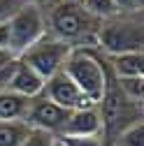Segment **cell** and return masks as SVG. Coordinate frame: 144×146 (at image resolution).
<instances>
[{
  "label": "cell",
  "mask_w": 144,
  "mask_h": 146,
  "mask_svg": "<svg viewBox=\"0 0 144 146\" xmlns=\"http://www.w3.org/2000/svg\"><path fill=\"white\" fill-rule=\"evenodd\" d=\"M28 3H33V0H0V23H7L12 16Z\"/></svg>",
  "instance_id": "18"
},
{
  "label": "cell",
  "mask_w": 144,
  "mask_h": 146,
  "mask_svg": "<svg viewBox=\"0 0 144 146\" xmlns=\"http://www.w3.org/2000/svg\"><path fill=\"white\" fill-rule=\"evenodd\" d=\"M53 146H61V144H58V141H53Z\"/></svg>",
  "instance_id": "26"
},
{
  "label": "cell",
  "mask_w": 144,
  "mask_h": 146,
  "mask_svg": "<svg viewBox=\"0 0 144 146\" xmlns=\"http://www.w3.org/2000/svg\"><path fill=\"white\" fill-rule=\"evenodd\" d=\"M28 132L23 121H0V146H21Z\"/></svg>",
  "instance_id": "12"
},
{
  "label": "cell",
  "mask_w": 144,
  "mask_h": 146,
  "mask_svg": "<svg viewBox=\"0 0 144 146\" xmlns=\"http://www.w3.org/2000/svg\"><path fill=\"white\" fill-rule=\"evenodd\" d=\"M58 135H72V137H95L102 135V118L98 107H84L70 111L67 123Z\"/></svg>",
  "instance_id": "8"
},
{
  "label": "cell",
  "mask_w": 144,
  "mask_h": 146,
  "mask_svg": "<svg viewBox=\"0 0 144 146\" xmlns=\"http://www.w3.org/2000/svg\"><path fill=\"white\" fill-rule=\"evenodd\" d=\"M0 49H7V23H0Z\"/></svg>",
  "instance_id": "21"
},
{
  "label": "cell",
  "mask_w": 144,
  "mask_h": 146,
  "mask_svg": "<svg viewBox=\"0 0 144 146\" xmlns=\"http://www.w3.org/2000/svg\"><path fill=\"white\" fill-rule=\"evenodd\" d=\"M142 5H144V0H130V7L133 9H142Z\"/></svg>",
  "instance_id": "23"
},
{
  "label": "cell",
  "mask_w": 144,
  "mask_h": 146,
  "mask_svg": "<svg viewBox=\"0 0 144 146\" xmlns=\"http://www.w3.org/2000/svg\"><path fill=\"white\" fill-rule=\"evenodd\" d=\"M16 63V56L9 51V49H0V70H7Z\"/></svg>",
  "instance_id": "19"
},
{
  "label": "cell",
  "mask_w": 144,
  "mask_h": 146,
  "mask_svg": "<svg viewBox=\"0 0 144 146\" xmlns=\"http://www.w3.org/2000/svg\"><path fill=\"white\" fill-rule=\"evenodd\" d=\"M61 146H102V135L95 137H72V135H56Z\"/></svg>",
  "instance_id": "17"
},
{
  "label": "cell",
  "mask_w": 144,
  "mask_h": 146,
  "mask_svg": "<svg viewBox=\"0 0 144 146\" xmlns=\"http://www.w3.org/2000/svg\"><path fill=\"white\" fill-rule=\"evenodd\" d=\"M33 3H35V5H42V3H47V0H33Z\"/></svg>",
  "instance_id": "24"
},
{
  "label": "cell",
  "mask_w": 144,
  "mask_h": 146,
  "mask_svg": "<svg viewBox=\"0 0 144 146\" xmlns=\"http://www.w3.org/2000/svg\"><path fill=\"white\" fill-rule=\"evenodd\" d=\"M72 49L75 46H70V44H65V42H61L56 37H42L37 44H33L28 51H23L16 60H21L30 70H35L47 81V79H51L56 74V72L63 70V65H65Z\"/></svg>",
  "instance_id": "5"
},
{
  "label": "cell",
  "mask_w": 144,
  "mask_h": 146,
  "mask_svg": "<svg viewBox=\"0 0 144 146\" xmlns=\"http://www.w3.org/2000/svg\"><path fill=\"white\" fill-rule=\"evenodd\" d=\"M107 67H112L114 77H144V51H130L119 56H107Z\"/></svg>",
  "instance_id": "10"
},
{
  "label": "cell",
  "mask_w": 144,
  "mask_h": 146,
  "mask_svg": "<svg viewBox=\"0 0 144 146\" xmlns=\"http://www.w3.org/2000/svg\"><path fill=\"white\" fill-rule=\"evenodd\" d=\"M44 79L37 74L35 70H30L28 65H23L21 60H16L12 74H9V81H7V90L21 95V98H28V100H35L44 93Z\"/></svg>",
  "instance_id": "9"
},
{
  "label": "cell",
  "mask_w": 144,
  "mask_h": 146,
  "mask_svg": "<svg viewBox=\"0 0 144 146\" xmlns=\"http://www.w3.org/2000/svg\"><path fill=\"white\" fill-rule=\"evenodd\" d=\"M67 118H70L67 109L58 107L56 102H51L44 95H40V98L30 100V107H28V114H26L23 123L28 127H35V130H44V132L56 135V132L63 130Z\"/></svg>",
  "instance_id": "6"
},
{
  "label": "cell",
  "mask_w": 144,
  "mask_h": 146,
  "mask_svg": "<svg viewBox=\"0 0 144 146\" xmlns=\"http://www.w3.org/2000/svg\"><path fill=\"white\" fill-rule=\"evenodd\" d=\"M63 72L72 79L81 93L88 98L91 104H100L105 88H107V79H109V67L107 63H102L95 53H91L88 49H72L70 56L63 65Z\"/></svg>",
  "instance_id": "1"
},
{
  "label": "cell",
  "mask_w": 144,
  "mask_h": 146,
  "mask_svg": "<svg viewBox=\"0 0 144 146\" xmlns=\"http://www.w3.org/2000/svg\"><path fill=\"white\" fill-rule=\"evenodd\" d=\"M56 141V135L44 132V130H35V127H28V132L21 141V146H53Z\"/></svg>",
  "instance_id": "16"
},
{
  "label": "cell",
  "mask_w": 144,
  "mask_h": 146,
  "mask_svg": "<svg viewBox=\"0 0 144 146\" xmlns=\"http://www.w3.org/2000/svg\"><path fill=\"white\" fill-rule=\"evenodd\" d=\"M95 42L102 46L107 56L142 51V46H144L142 23L130 21V19H121V14L114 16V19L100 21V28L95 33Z\"/></svg>",
  "instance_id": "4"
},
{
  "label": "cell",
  "mask_w": 144,
  "mask_h": 146,
  "mask_svg": "<svg viewBox=\"0 0 144 146\" xmlns=\"http://www.w3.org/2000/svg\"><path fill=\"white\" fill-rule=\"evenodd\" d=\"M44 98H49L51 102H56L58 107L67 109V111H75V109H84V107H95L88 102V98L81 93V90L72 84V79L65 74V72H56L51 79H47L44 84Z\"/></svg>",
  "instance_id": "7"
},
{
  "label": "cell",
  "mask_w": 144,
  "mask_h": 146,
  "mask_svg": "<svg viewBox=\"0 0 144 146\" xmlns=\"http://www.w3.org/2000/svg\"><path fill=\"white\" fill-rule=\"evenodd\" d=\"M114 3L119 5L121 12H123V9H133V7H130V0H114Z\"/></svg>",
  "instance_id": "22"
},
{
  "label": "cell",
  "mask_w": 144,
  "mask_h": 146,
  "mask_svg": "<svg viewBox=\"0 0 144 146\" xmlns=\"http://www.w3.org/2000/svg\"><path fill=\"white\" fill-rule=\"evenodd\" d=\"M14 65H16V63H14ZM14 65L7 67V70H0V90H5V88H7V81H9V74H12Z\"/></svg>",
  "instance_id": "20"
},
{
  "label": "cell",
  "mask_w": 144,
  "mask_h": 146,
  "mask_svg": "<svg viewBox=\"0 0 144 146\" xmlns=\"http://www.w3.org/2000/svg\"><path fill=\"white\" fill-rule=\"evenodd\" d=\"M49 26L56 40L72 46V42H95L100 21L81 7L79 0H61L53 3V9L49 12Z\"/></svg>",
  "instance_id": "2"
},
{
  "label": "cell",
  "mask_w": 144,
  "mask_h": 146,
  "mask_svg": "<svg viewBox=\"0 0 144 146\" xmlns=\"http://www.w3.org/2000/svg\"><path fill=\"white\" fill-rule=\"evenodd\" d=\"M30 100L12 93V90H0V121H23L28 114Z\"/></svg>",
  "instance_id": "11"
},
{
  "label": "cell",
  "mask_w": 144,
  "mask_h": 146,
  "mask_svg": "<svg viewBox=\"0 0 144 146\" xmlns=\"http://www.w3.org/2000/svg\"><path fill=\"white\" fill-rule=\"evenodd\" d=\"M42 37H47V19L40 9V5L28 3L7 21V49L16 58L23 51H28L33 44H37Z\"/></svg>",
  "instance_id": "3"
},
{
  "label": "cell",
  "mask_w": 144,
  "mask_h": 146,
  "mask_svg": "<svg viewBox=\"0 0 144 146\" xmlns=\"http://www.w3.org/2000/svg\"><path fill=\"white\" fill-rule=\"evenodd\" d=\"M112 146H144V123L137 121L128 125L125 130L112 141Z\"/></svg>",
  "instance_id": "15"
},
{
  "label": "cell",
  "mask_w": 144,
  "mask_h": 146,
  "mask_svg": "<svg viewBox=\"0 0 144 146\" xmlns=\"http://www.w3.org/2000/svg\"><path fill=\"white\" fill-rule=\"evenodd\" d=\"M79 3L98 21H107V19H114V16L121 14V9L114 0H79Z\"/></svg>",
  "instance_id": "13"
},
{
  "label": "cell",
  "mask_w": 144,
  "mask_h": 146,
  "mask_svg": "<svg viewBox=\"0 0 144 146\" xmlns=\"http://www.w3.org/2000/svg\"><path fill=\"white\" fill-rule=\"evenodd\" d=\"M49 3H61V0H49Z\"/></svg>",
  "instance_id": "25"
},
{
  "label": "cell",
  "mask_w": 144,
  "mask_h": 146,
  "mask_svg": "<svg viewBox=\"0 0 144 146\" xmlns=\"http://www.w3.org/2000/svg\"><path fill=\"white\" fill-rule=\"evenodd\" d=\"M119 90L135 104H142L144 98V77H114Z\"/></svg>",
  "instance_id": "14"
}]
</instances>
